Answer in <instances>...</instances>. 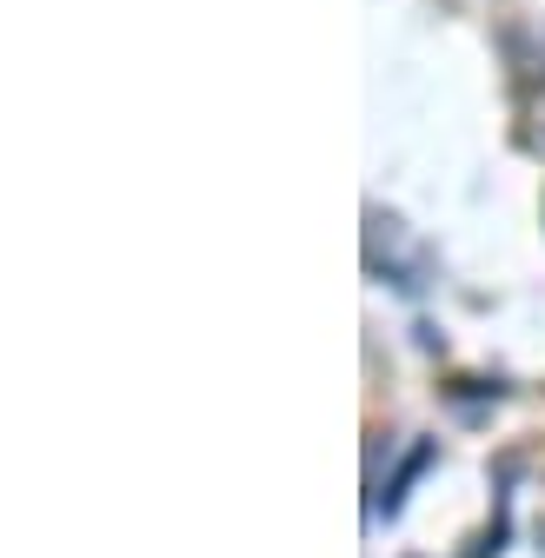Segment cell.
<instances>
[{"mask_svg": "<svg viewBox=\"0 0 545 558\" xmlns=\"http://www.w3.org/2000/svg\"><path fill=\"white\" fill-rule=\"evenodd\" d=\"M366 272L386 279V287H399V293H426L433 287V253L399 214H379L373 206L366 214Z\"/></svg>", "mask_w": 545, "mask_h": 558, "instance_id": "obj_1", "label": "cell"}]
</instances>
